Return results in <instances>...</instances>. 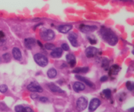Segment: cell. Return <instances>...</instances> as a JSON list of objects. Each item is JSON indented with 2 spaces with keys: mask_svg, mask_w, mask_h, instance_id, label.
I'll return each instance as SVG.
<instances>
[{
  "mask_svg": "<svg viewBox=\"0 0 134 112\" xmlns=\"http://www.w3.org/2000/svg\"><path fill=\"white\" fill-rule=\"evenodd\" d=\"M27 89L32 93H43V89L37 82L33 81L27 86Z\"/></svg>",
  "mask_w": 134,
  "mask_h": 112,
  "instance_id": "obj_4",
  "label": "cell"
},
{
  "mask_svg": "<svg viewBox=\"0 0 134 112\" xmlns=\"http://www.w3.org/2000/svg\"><path fill=\"white\" fill-rule=\"evenodd\" d=\"M15 111L17 112L21 111H34V110L27 106H23L22 105H18L15 107Z\"/></svg>",
  "mask_w": 134,
  "mask_h": 112,
  "instance_id": "obj_19",
  "label": "cell"
},
{
  "mask_svg": "<svg viewBox=\"0 0 134 112\" xmlns=\"http://www.w3.org/2000/svg\"><path fill=\"white\" fill-rule=\"evenodd\" d=\"M68 39L70 41L72 46L76 47L78 46V41H77V35L75 33H70L68 35Z\"/></svg>",
  "mask_w": 134,
  "mask_h": 112,
  "instance_id": "obj_10",
  "label": "cell"
},
{
  "mask_svg": "<svg viewBox=\"0 0 134 112\" xmlns=\"http://www.w3.org/2000/svg\"><path fill=\"white\" fill-rule=\"evenodd\" d=\"M66 60L71 67H74L76 65V58L73 54H68L66 55Z\"/></svg>",
  "mask_w": 134,
  "mask_h": 112,
  "instance_id": "obj_17",
  "label": "cell"
},
{
  "mask_svg": "<svg viewBox=\"0 0 134 112\" xmlns=\"http://www.w3.org/2000/svg\"><path fill=\"white\" fill-rule=\"evenodd\" d=\"M103 94L106 98H110L111 97V90L110 89H105L103 90Z\"/></svg>",
  "mask_w": 134,
  "mask_h": 112,
  "instance_id": "obj_24",
  "label": "cell"
},
{
  "mask_svg": "<svg viewBox=\"0 0 134 112\" xmlns=\"http://www.w3.org/2000/svg\"><path fill=\"white\" fill-rule=\"evenodd\" d=\"M98 49L93 47H88L85 50V55L86 57L88 58H92L98 54Z\"/></svg>",
  "mask_w": 134,
  "mask_h": 112,
  "instance_id": "obj_8",
  "label": "cell"
},
{
  "mask_svg": "<svg viewBox=\"0 0 134 112\" xmlns=\"http://www.w3.org/2000/svg\"><path fill=\"white\" fill-rule=\"evenodd\" d=\"M107 79H108V77L106 76H103V77H102L100 78V81H102V82H105V81H107Z\"/></svg>",
  "mask_w": 134,
  "mask_h": 112,
  "instance_id": "obj_30",
  "label": "cell"
},
{
  "mask_svg": "<svg viewBox=\"0 0 134 112\" xmlns=\"http://www.w3.org/2000/svg\"><path fill=\"white\" fill-rule=\"evenodd\" d=\"M7 38L3 31H0V47L3 46L6 43Z\"/></svg>",
  "mask_w": 134,
  "mask_h": 112,
  "instance_id": "obj_22",
  "label": "cell"
},
{
  "mask_svg": "<svg viewBox=\"0 0 134 112\" xmlns=\"http://www.w3.org/2000/svg\"><path fill=\"white\" fill-rule=\"evenodd\" d=\"M8 90V87L6 85H0V93H5Z\"/></svg>",
  "mask_w": 134,
  "mask_h": 112,
  "instance_id": "obj_27",
  "label": "cell"
},
{
  "mask_svg": "<svg viewBox=\"0 0 134 112\" xmlns=\"http://www.w3.org/2000/svg\"><path fill=\"white\" fill-rule=\"evenodd\" d=\"M120 67L119 66L116 64H115V65H113L110 68L109 71V74L110 76H115V75H117L118 73L120 71Z\"/></svg>",
  "mask_w": 134,
  "mask_h": 112,
  "instance_id": "obj_18",
  "label": "cell"
},
{
  "mask_svg": "<svg viewBox=\"0 0 134 112\" xmlns=\"http://www.w3.org/2000/svg\"><path fill=\"white\" fill-rule=\"evenodd\" d=\"M75 78L77 79L78 80H79V81H81L83 83H85L86 84V85H88L89 87L93 88L94 87V86H95V85H94L92 82H91L90 80H88L87 78H86V77H82V76H79V75H77V76H75Z\"/></svg>",
  "mask_w": 134,
  "mask_h": 112,
  "instance_id": "obj_14",
  "label": "cell"
},
{
  "mask_svg": "<svg viewBox=\"0 0 134 112\" xmlns=\"http://www.w3.org/2000/svg\"><path fill=\"white\" fill-rule=\"evenodd\" d=\"M73 28V26L71 24H64V25H60L58 27V30L60 32L63 33V34H67L69 32V31L72 30Z\"/></svg>",
  "mask_w": 134,
  "mask_h": 112,
  "instance_id": "obj_12",
  "label": "cell"
},
{
  "mask_svg": "<svg viewBox=\"0 0 134 112\" xmlns=\"http://www.w3.org/2000/svg\"><path fill=\"white\" fill-rule=\"evenodd\" d=\"M101 104V100L99 98H94L91 100L89 104L88 110L90 111H94L95 110H97L98 107L100 106Z\"/></svg>",
  "mask_w": 134,
  "mask_h": 112,
  "instance_id": "obj_6",
  "label": "cell"
},
{
  "mask_svg": "<svg viewBox=\"0 0 134 112\" xmlns=\"http://www.w3.org/2000/svg\"><path fill=\"white\" fill-rule=\"evenodd\" d=\"M58 72L56 69L54 68H50L48 71H47V76L49 77L50 79H54L57 76Z\"/></svg>",
  "mask_w": 134,
  "mask_h": 112,
  "instance_id": "obj_20",
  "label": "cell"
},
{
  "mask_svg": "<svg viewBox=\"0 0 134 112\" xmlns=\"http://www.w3.org/2000/svg\"><path fill=\"white\" fill-rule=\"evenodd\" d=\"M24 45L27 49H32L33 47L35 45V40L32 38H28L25 39Z\"/></svg>",
  "mask_w": 134,
  "mask_h": 112,
  "instance_id": "obj_9",
  "label": "cell"
},
{
  "mask_svg": "<svg viewBox=\"0 0 134 112\" xmlns=\"http://www.w3.org/2000/svg\"><path fill=\"white\" fill-rule=\"evenodd\" d=\"M62 49L65 51H69V47L67 43H63V44L62 45Z\"/></svg>",
  "mask_w": 134,
  "mask_h": 112,
  "instance_id": "obj_28",
  "label": "cell"
},
{
  "mask_svg": "<svg viewBox=\"0 0 134 112\" xmlns=\"http://www.w3.org/2000/svg\"><path fill=\"white\" fill-rule=\"evenodd\" d=\"M34 60L35 62L39 66L41 67H45L48 64V60L45 55H43L41 53H36L35 54L34 56Z\"/></svg>",
  "mask_w": 134,
  "mask_h": 112,
  "instance_id": "obj_3",
  "label": "cell"
},
{
  "mask_svg": "<svg viewBox=\"0 0 134 112\" xmlns=\"http://www.w3.org/2000/svg\"><path fill=\"white\" fill-rule=\"evenodd\" d=\"M12 54H13V56L14 57V58L15 60H21L22 59V52H21L20 50L18 47H14L13 49V51H12Z\"/></svg>",
  "mask_w": 134,
  "mask_h": 112,
  "instance_id": "obj_11",
  "label": "cell"
},
{
  "mask_svg": "<svg viewBox=\"0 0 134 112\" xmlns=\"http://www.w3.org/2000/svg\"><path fill=\"white\" fill-rule=\"evenodd\" d=\"M37 43H39V46H42V45H41L42 43H40V42H39V41H37Z\"/></svg>",
  "mask_w": 134,
  "mask_h": 112,
  "instance_id": "obj_34",
  "label": "cell"
},
{
  "mask_svg": "<svg viewBox=\"0 0 134 112\" xmlns=\"http://www.w3.org/2000/svg\"><path fill=\"white\" fill-rule=\"evenodd\" d=\"M89 68L88 67H82V68H77L73 71L75 73H86L88 72Z\"/></svg>",
  "mask_w": 134,
  "mask_h": 112,
  "instance_id": "obj_21",
  "label": "cell"
},
{
  "mask_svg": "<svg viewBox=\"0 0 134 112\" xmlns=\"http://www.w3.org/2000/svg\"><path fill=\"white\" fill-rule=\"evenodd\" d=\"M44 47H45L46 49L47 50H53L54 49L56 48V47H55V45L54 44H52V43H46L45 45H44Z\"/></svg>",
  "mask_w": 134,
  "mask_h": 112,
  "instance_id": "obj_26",
  "label": "cell"
},
{
  "mask_svg": "<svg viewBox=\"0 0 134 112\" xmlns=\"http://www.w3.org/2000/svg\"><path fill=\"white\" fill-rule=\"evenodd\" d=\"M47 86H48V89H49L51 91H52V93H64V90H62V89H60L58 86L56 85L55 84L52 83H48V85H47Z\"/></svg>",
  "mask_w": 134,
  "mask_h": 112,
  "instance_id": "obj_15",
  "label": "cell"
},
{
  "mask_svg": "<svg viewBox=\"0 0 134 112\" xmlns=\"http://www.w3.org/2000/svg\"><path fill=\"white\" fill-rule=\"evenodd\" d=\"M40 36L42 39L48 41L54 38L55 34L51 29H43L40 31Z\"/></svg>",
  "mask_w": 134,
  "mask_h": 112,
  "instance_id": "obj_2",
  "label": "cell"
},
{
  "mask_svg": "<svg viewBox=\"0 0 134 112\" xmlns=\"http://www.w3.org/2000/svg\"><path fill=\"white\" fill-rule=\"evenodd\" d=\"M97 28H98V27L96 26H90V25L82 24L80 26V30L82 32L85 33V34L94 32V31L97 30Z\"/></svg>",
  "mask_w": 134,
  "mask_h": 112,
  "instance_id": "obj_7",
  "label": "cell"
},
{
  "mask_svg": "<svg viewBox=\"0 0 134 112\" xmlns=\"http://www.w3.org/2000/svg\"><path fill=\"white\" fill-rule=\"evenodd\" d=\"M100 35L102 39L111 45H115L118 43V37L111 29L102 28L100 30Z\"/></svg>",
  "mask_w": 134,
  "mask_h": 112,
  "instance_id": "obj_1",
  "label": "cell"
},
{
  "mask_svg": "<svg viewBox=\"0 0 134 112\" xmlns=\"http://www.w3.org/2000/svg\"><path fill=\"white\" fill-rule=\"evenodd\" d=\"M39 101H40V102H43V103H45V102H48V99L47 98V97H41L40 98H39Z\"/></svg>",
  "mask_w": 134,
  "mask_h": 112,
  "instance_id": "obj_29",
  "label": "cell"
},
{
  "mask_svg": "<svg viewBox=\"0 0 134 112\" xmlns=\"http://www.w3.org/2000/svg\"><path fill=\"white\" fill-rule=\"evenodd\" d=\"M132 54H133V55H134V49L133 50V51H132Z\"/></svg>",
  "mask_w": 134,
  "mask_h": 112,
  "instance_id": "obj_35",
  "label": "cell"
},
{
  "mask_svg": "<svg viewBox=\"0 0 134 112\" xmlns=\"http://www.w3.org/2000/svg\"><path fill=\"white\" fill-rule=\"evenodd\" d=\"M89 41H90V43L91 44H96V43H97V41L95 39H91V38H89Z\"/></svg>",
  "mask_w": 134,
  "mask_h": 112,
  "instance_id": "obj_31",
  "label": "cell"
},
{
  "mask_svg": "<svg viewBox=\"0 0 134 112\" xmlns=\"http://www.w3.org/2000/svg\"><path fill=\"white\" fill-rule=\"evenodd\" d=\"M63 51L62 48H55L52 50V52H51V56L54 58H58L62 56Z\"/></svg>",
  "mask_w": 134,
  "mask_h": 112,
  "instance_id": "obj_13",
  "label": "cell"
},
{
  "mask_svg": "<svg viewBox=\"0 0 134 112\" xmlns=\"http://www.w3.org/2000/svg\"><path fill=\"white\" fill-rule=\"evenodd\" d=\"M126 86L128 90H130V91L134 90V82H133V81H127V83H126Z\"/></svg>",
  "mask_w": 134,
  "mask_h": 112,
  "instance_id": "obj_23",
  "label": "cell"
},
{
  "mask_svg": "<svg viewBox=\"0 0 134 112\" xmlns=\"http://www.w3.org/2000/svg\"><path fill=\"white\" fill-rule=\"evenodd\" d=\"M128 111H132V112H134V107L133 108H132L129 109V110H128Z\"/></svg>",
  "mask_w": 134,
  "mask_h": 112,
  "instance_id": "obj_33",
  "label": "cell"
},
{
  "mask_svg": "<svg viewBox=\"0 0 134 112\" xmlns=\"http://www.w3.org/2000/svg\"><path fill=\"white\" fill-rule=\"evenodd\" d=\"M73 89L75 91L77 92V93H79V92L82 91V90H85V85L82 83L77 81V82L74 83V84H73Z\"/></svg>",
  "mask_w": 134,
  "mask_h": 112,
  "instance_id": "obj_16",
  "label": "cell"
},
{
  "mask_svg": "<svg viewBox=\"0 0 134 112\" xmlns=\"http://www.w3.org/2000/svg\"><path fill=\"white\" fill-rule=\"evenodd\" d=\"M88 106V100L85 97H81L77 100L76 107L79 111H81L85 110Z\"/></svg>",
  "mask_w": 134,
  "mask_h": 112,
  "instance_id": "obj_5",
  "label": "cell"
},
{
  "mask_svg": "<svg viewBox=\"0 0 134 112\" xmlns=\"http://www.w3.org/2000/svg\"><path fill=\"white\" fill-rule=\"evenodd\" d=\"M1 58H0V63H1Z\"/></svg>",
  "mask_w": 134,
  "mask_h": 112,
  "instance_id": "obj_36",
  "label": "cell"
},
{
  "mask_svg": "<svg viewBox=\"0 0 134 112\" xmlns=\"http://www.w3.org/2000/svg\"><path fill=\"white\" fill-rule=\"evenodd\" d=\"M3 58L4 61H5V62H9L10 61L11 56H10V54L7 52V53H5L3 55Z\"/></svg>",
  "mask_w": 134,
  "mask_h": 112,
  "instance_id": "obj_25",
  "label": "cell"
},
{
  "mask_svg": "<svg viewBox=\"0 0 134 112\" xmlns=\"http://www.w3.org/2000/svg\"><path fill=\"white\" fill-rule=\"evenodd\" d=\"M31 98H33V99H37L38 98V96L37 94H31Z\"/></svg>",
  "mask_w": 134,
  "mask_h": 112,
  "instance_id": "obj_32",
  "label": "cell"
}]
</instances>
